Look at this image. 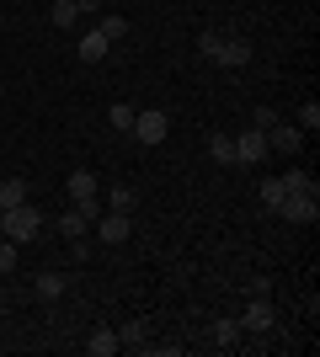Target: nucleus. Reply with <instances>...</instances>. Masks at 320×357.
<instances>
[{"label": "nucleus", "mask_w": 320, "mask_h": 357, "mask_svg": "<svg viewBox=\"0 0 320 357\" xmlns=\"http://www.w3.org/2000/svg\"><path fill=\"white\" fill-rule=\"evenodd\" d=\"M0 235L16 240V245H27V240L43 235V213L32 208V203H16V208H6V219H0Z\"/></svg>", "instance_id": "obj_1"}, {"label": "nucleus", "mask_w": 320, "mask_h": 357, "mask_svg": "<svg viewBox=\"0 0 320 357\" xmlns=\"http://www.w3.org/2000/svg\"><path fill=\"white\" fill-rule=\"evenodd\" d=\"M128 134H134L139 144H166L171 118L160 112V107H144V112H134V128H128Z\"/></svg>", "instance_id": "obj_2"}, {"label": "nucleus", "mask_w": 320, "mask_h": 357, "mask_svg": "<svg viewBox=\"0 0 320 357\" xmlns=\"http://www.w3.org/2000/svg\"><path fill=\"white\" fill-rule=\"evenodd\" d=\"M277 219H289V224H315V219H320L315 187H310V192H289L283 203H277Z\"/></svg>", "instance_id": "obj_3"}, {"label": "nucleus", "mask_w": 320, "mask_h": 357, "mask_svg": "<svg viewBox=\"0 0 320 357\" xmlns=\"http://www.w3.org/2000/svg\"><path fill=\"white\" fill-rule=\"evenodd\" d=\"M96 213H102L96 203H75L70 213H59V219H54V229H59L64 240H80V235H86V229L96 224Z\"/></svg>", "instance_id": "obj_4"}, {"label": "nucleus", "mask_w": 320, "mask_h": 357, "mask_svg": "<svg viewBox=\"0 0 320 357\" xmlns=\"http://www.w3.org/2000/svg\"><path fill=\"white\" fill-rule=\"evenodd\" d=\"M134 235V219H128V213H96V240H102V245H123V240Z\"/></svg>", "instance_id": "obj_5"}, {"label": "nucleus", "mask_w": 320, "mask_h": 357, "mask_svg": "<svg viewBox=\"0 0 320 357\" xmlns=\"http://www.w3.org/2000/svg\"><path fill=\"white\" fill-rule=\"evenodd\" d=\"M261 160H267V134L261 128L235 134V165H261Z\"/></svg>", "instance_id": "obj_6"}, {"label": "nucleus", "mask_w": 320, "mask_h": 357, "mask_svg": "<svg viewBox=\"0 0 320 357\" xmlns=\"http://www.w3.org/2000/svg\"><path fill=\"white\" fill-rule=\"evenodd\" d=\"M251 54H257V48L245 43V38H219V54H213V59L224 64V70H245V64H251Z\"/></svg>", "instance_id": "obj_7"}, {"label": "nucleus", "mask_w": 320, "mask_h": 357, "mask_svg": "<svg viewBox=\"0 0 320 357\" xmlns=\"http://www.w3.org/2000/svg\"><path fill=\"white\" fill-rule=\"evenodd\" d=\"M273 320H277V314H273V298H251L245 314H241V331H257V336H261V331H273Z\"/></svg>", "instance_id": "obj_8"}, {"label": "nucleus", "mask_w": 320, "mask_h": 357, "mask_svg": "<svg viewBox=\"0 0 320 357\" xmlns=\"http://www.w3.org/2000/svg\"><path fill=\"white\" fill-rule=\"evenodd\" d=\"M86 352H91V357H112V352H123V342H118V331H107V326H96L91 336H86Z\"/></svg>", "instance_id": "obj_9"}, {"label": "nucleus", "mask_w": 320, "mask_h": 357, "mask_svg": "<svg viewBox=\"0 0 320 357\" xmlns=\"http://www.w3.org/2000/svg\"><path fill=\"white\" fill-rule=\"evenodd\" d=\"M107 48H112V43H107V38H102V32H86V38H80V43H75V54H80V59H86V64H102L107 59Z\"/></svg>", "instance_id": "obj_10"}, {"label": "nucleus", "mask_w": 320, "mask_h": 357, "mask_svg": "<svg viewBox=\"0 0 320 357\" xmlns=\"http://www.w3.org/2000/svg\"><path fill=\"white\" fill-rule=\"evenodd\" d=\"M70 197L75 203H96V171H70Z\"/></svg>", "instance_id": "obj_11"}, {"label": "nucleus", "mask_w": 320, "mask_h": 357, "mask_svg": "<svg viewBox=\"0 0 320 357\" xmlns=\"http://www.w3.org/2000/svg\"><path fill=\"white\" fill-rule=\"evenodd\" d=\"M118 342L128 347V352H144V347H150V326H144V320H128V326L118 331Z\"/></svg>", "instance_id": "obj_12"}, {"label": "nucleus", "mask_w": 320, "mask_h": 357, "mask_svg": "<svg viewBox=\"0 0 320 357\" xmlns=\"http://www.w3.org/2000/svg\"><path fill=\"white\" fill-rule=\"evenodd\" d=\"M48 22H54L59 32H70V27L80 22V6H75V0H54V11H48Z\"/></svg>", "instance_id": "obj_13"}, {"label": "nucleus", "mask_w": 320, "mask_h": 357, "mask_svg": "<svg viewBox=\"0 0 320 357\" xmlns=\"http://www.w3.org/2000/svg\"><path fill=\"white\" fill-rule=\"evenodd\" d=\"M267 139H273V149H283V155H294V149H299V128H289V123H273V128H267Z\"/></svg>", "instance_id": "obj_14"}, {"label": "nucleus", "mask_w": 320, "mask_h": 357, "mask_svg": "<svg viewBox=\"0 0 320 357\" xmlns=\"http://www.w3.org/2000/svg\"><path fill=\"white\" fill-rule=\"evenodd\" d=\"M16 203H27V181L6 176V181H0V208H16Z\"/></svg>", "instance_id": "obj_15"}, {"label": "nucleus", "mask_w": 320, "mask_h": 357, "mask_svg": "<svg viewBox=\"0 0 320 357\" xmlns=\"http://www.w3.org/2000/svg\"><path fill=\"white\" fill-rule=\"evenodd\" d=\"M208 155L219 165H235V134H208Z\"/></svg>", "instance_id": "obj_16"}, {"label": "nucleus", "mask_w": 320, "mask_h": 357, "mask_svg": "<svg viewBox=\"0 0 320 357\" xmlns=\"http://www.w3.org/2000/svg\"><path fill=\"white\" fill-rule=\"evenodd\" d=\"M241 336H245L241 320H219V326H213V342L224 347V352H229V347H241Z\"/></svg>", "instance_id": "obj_17"}, {"label": "nucleus", "mask_w": 320, "mask_h": 357, "mask_svg": "<svg viewBox=\"0 0 320 357\" xmlns=\"http://www.w3.org/2000/svg\"><path fill=\"white\" fill-rule=\"evenodd\" d=\"M96 32H102L107 43H118V38H128V16H102V22H96Z\"/></svg>", "instance_id": "obj_18"}, {"label": "nucleus", "mask_w": 320, "mask_h": 357, "mask_svg": "<svg viewBox=\"0 0 320 357\" xmlns=\"http://www.w3.org/2000/svg\"><path fill=\"white\" fill-rule=\"evenodd\" d=\"M107 123L128 134V128H134V107H128V102H112V107H107Z\"/></svg>", "instance_id": "obj_19"}, {"label": "nucleus", "mask_w": 320, "mask_h": 357, "mask_svg": "<svg viewBox=\"0 0 320 357\" xmlns=\"http://www.w3.org/2000/svg\"><path fill=\"white\" fill-rule=\"evenodd\" d=\"M283 197H289V192H283V181H277V176L261 181V203H267V213H277V203H283Z\"/></svg>", "instance_id": "obj_20"}, {"label": "nucleus", "mask_w": 320, "mask_h": 357, "mask_svg": "<svg viewBox=\"0 0 320 357\" xmlns=\"http://www.w3.org/2000/svg\"><path fill=\"white\" fill-rule=\"evenodd\" d=\"M277 181H283V192H310V187H315V181L305 176V171H283Z\"/></svg>", "instance_id": "obj_21"}, {"label": "nucleus", "mask_w": 320, "mask_h": 357, "mask_svg": "<svg viewBox=\"0 0 320 357\" xmlns=\"http://www.w3.org/2000/svg\"><path fill=\"white\" fill-rule=\"evenodd\" d=\"M107 203H112L118 213H134V187H112V192H107Z\"/></svg>", "instance_id": "obj_22"}, {"label": "nucleus", "mask_w": 320, "mask_h": 357, "mask_svg": "<svg viewBox=\"0 0 320 357\" xmlns=\"http://www.w3.org/2000/svg\"><path fill=\"white\" fill-rule=\"evenodd\" d=\"M38 294H43V298H59L64 294V278H59V272H43V278H38Z\"/></svg>", "instance_id": "obj_23"}, {"label": "nucleus", "mask_w": 320, "mask_h": 357, "mask_svg": "<svg viewBox=\"0 0 320 357\" xmlns=\"http://www.w3.org/2000/svg\"><path fill=\"white\" fill-rule=\"evenodd\" d=\"M299 128H310V134L320 128V102H305V107H299Z\"/></svg>", "instance_id": "obj_24"}, {"label": "nucleus", "mask_w": 320, "mask_h": 357, "mask_svg": "<svg viewBox=\"0 0 320 357\" xmlns=\"http://www.w3.org/2000/svg\"><path fill=\"white\" fill-rule=\"evenodd\" d=\"M11 267H16V240L0 235V272H11Z\"/></svg>", "instance_id": "obj_25"}, {"label": "nucleus", "mask_w": 320, "mask_h": 357, "mask_svg": "<svg viewBox=\"0 0 320 357\" xmlns=\"http://www.w3.org/2000/svg\"><path fill=\"white\" fill-rule=\"evenodd\" d=\"M198 54H203V59H213V54H219V32H203V38H198Z\"/></svg>", "instance_id": "obj_26"}, {"label": "nucleus", "mask_w": 320, "mask_h": 357, "mask_svg": "<svg viewBox=\"0 0 320 357\" xmlns=\"http://www.w3.org/2000/svg\"><path fill=\"white\" fill-rule=\"evenodd\" d=\"M273 123H277V112H273V107H257V128H261V134H267Z\"/></svg>", "instance_id": "obj_27"}, {"label": "nucleus", "mask_w": 320, "mask_h": 357, "mask_svg": "<svg viewBox=\"0 0 320 357\" xmlns=\"http://www.w3.org/2000/svg\"><path fill=\"white\" fill-rule=\"evenodd\" d=\"M0 96H6V86H0Z\"/></svg>", "instance_id": "obj_28"}, {"label": "nucleus", "mask_w": 320, "mask_h": 357, "mask_svg": "<svg viewBox=\"0 0 320 357\" xmlns=\"http://www.w3.org/2000/svg\"><path fill=\"white\" fill-rule=\"evenodd\" d=\"M0 219H6V208H0Z\"/></svg>", "instance_id": "obj_29"}]
</instances>
